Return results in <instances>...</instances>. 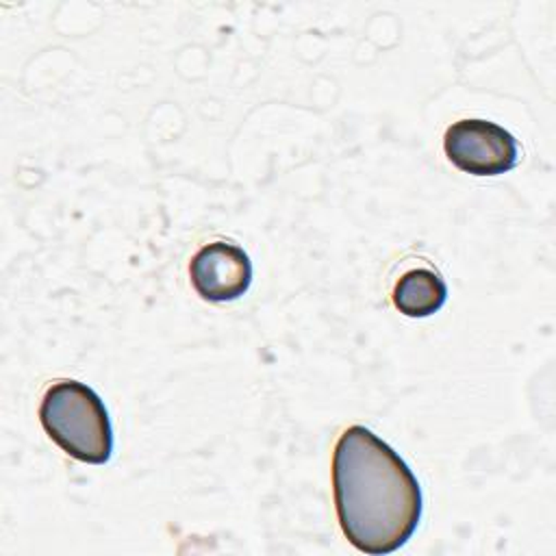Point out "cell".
<instances>
[{"label":"cell","mask_w":556,"mask_h":556,"mask_svg":"<svg viewBox=\"0 0 556 556\" xmlns=\"http://www.w3.org/2000/svg\"><path fill=\"white\" fill-rule=\"evenodd\" d=\"M46 434L72 458L102 465L113 452V428L100 395L78 380L54 382L39 406Z\"/></svg>","instance_id":"obj_2"},{"label":"cell","mask_w":556,"mask_h":556,"mask_svg":"<svg viewBox=\"0 0 556 556\" xmlns=\"http://www.w3.org/2000/svg\"><path fill=\"white\" fill-rule=\"evenodd\" d=\"M443 150L452 165L473 176H500L517 165V141L486 119H460L447 126Z\"/></svg>","instance_id":"obj_3"},{"label":"cell","mask_w":556,"mask_h":556,"mask_svg":"<svg viewBox=\"0 0 556 556\" xmlns=\"http://www.w3.org/2000/svg\"><path fill=\"white\" fill-rule=\"evenodd\" d=\"M332 491L345 539L365 554L395 552L421 519L417 478L400 454L365 426H350L339 437Z\"/></svg>","instance_id":"obj_1"},{"label":"cell","mask_w":556,"mask_h":556,"mask_svg":"<svg viewBox=\"0 0 556 556\" xmlns=\"http://www.w3.org/2000/svg\"><path fill=\"white\" fill-rule=\"evenodd\" d=\"M189 276L202 300L230 302L250 289L252 263L239 245L213 241L193 254Z\"/></svg>","instance_id":"obj_4"},{"label":"cell","mask_w":556,"mask_h":556,"mask_svg":"<svg viewBox=\"0 0 556 556\" xmlns=\"http://www.w3.org/2000/svg\"><path fill=\"white\" fill-rule=\"evenodd\" d=\"M447 300L443 278L432 269H410L393 287V304L406 317H428Z\"/></svg>","instance_id":"obj_5"}]
</instances>
